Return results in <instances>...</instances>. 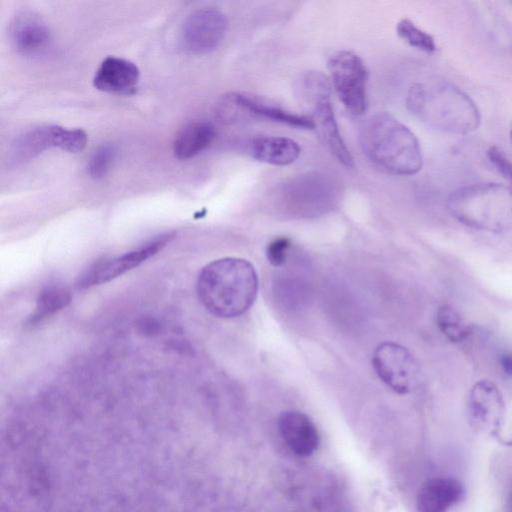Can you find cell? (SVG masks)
<instances>
[{
    "instance_id": "cell-1",
    "label": "cell",
    "mask_w": 512,
    "mask_h": 512,
    "mask_svg": "<svg viewBox=\"0 0 512 512\" xmlns=\"http://www.w3.org/2000/svg\"><path fill=\"white\" fill-rule=\"evenodd\" d=\"M196 288L200 302L211 314L233 318L245 313L254 303L258 277L247 260L226 257L201 270Z\"/></svg>"
},
{
    "instance_id": "cell-2",
    "label": "cell",
    "mask_w": 512,
    "mask_h": 512,
    "mask_svg": "<svg viewBox=\"0 0 512 512\" xmlns=\"http://www.w3.org/2000/svg\"><path fill=\"white\" fill-rule=\"evenodd\" d=\"M360 143L367 158L391 174L413 175L422 167L416 136L390 114L379 113L369 118L361 128Z\"/></svg>"
},
{
    "instance_id": "cell-3",
    "label": "cell",
    "mask_w": 512,
    "mask_h": 512,
    "mask_svg": "<svg viewBox=\"0 0 512 512\" xmlns=\"http://www.w3.org/2000/svg\"><path fill=\"white\" fill-rule=\"evenodd\" d=\"M407 107L427 124L448 133L466 134L481 122L473 100L447 81L414 84L408 92Z\"/></svg>"
},
{
    "instance_id": "cell-4",
    "label": "cell",
    "mask_w": 512,
    "mask_h": 512,
    "mask_svg": "<svg viewBox=\"0 0 512 512\" xmlns=\"http://www.w3.org/2000/svg\"><path fill=\"white\" fill-rule=\"evenodd\" d=\"M448 207L470 226L503 229L512 223V190L499 183L465 186L450 195Z\"/></svg>"
},
{
    "instance_id": "cell-5",
    "label": "cell",
    "mask_w": 512,
    "mask_h": 512,
    "mask_svg": "<svg viewBox=\"0 0 512 512\" xmlns=\"http://www.w3.org/2000/svg\"><path fill=\"white\" fill-rule=\"evenodd\" d=\"M303 90L312 105V120L322 142L341 164L353 167V158L340 134L331 105L328 78L319 71H309L303 78Z\"/></svg>"
},
{
    "instance_id": "cell-6",
    "label": "cell",
    "mask_w": 512,
    "mask_h": 512,
    "mask_svg": "<svg viewBox=\"0 0 512 512\" xmlns=\"http://www.w3.org/2000/svg\"><path fill=\"white\" fill-rule=\"evenodd\" d=\"M215 116L226 125L247 118H261L289 126L313 129L312 118L285 110L276 104L246 93L230 92L222 95L215 104Z\"/></svg>"
},
{
    "instance_id": "cell-7",
    "label": "cell",
    "mask_w": 512,
    "mask_h": 512,
    "mask_svg": "<svg viewBox=\"0 0 512 512\" xmlns=\"http://www.w3.org/2000/svg\"><path fill=\"white\" fill-rule=\"evenodd\" d=\"M332 86L344 107L353 115H363L368 109V70L356 53L341 50L328 60Z\"/></svg>"
},
{
    "instance_id": "cell-8",
    "label": "cell",
    "mask_w": 512,
    "mask_h": 512,
    "mask_svg": "<svg viewBox=\"0 0 512 512\" xmlns=\"http://www.w3.org/2000/svg\"><path fill=\"white\" fill-rule=\"evenodd\" d=\"M275 188L277 200L303 210L326 209L335 203L340 192L337 180L319 171L295 176Z\"/></svg>"
},
{
    "instance_id": "cell-9",
    "label": "cell",
    "mask_w": 512,
    "mask_h": 512,
    "mask_svg": "<svg viewBox=\"0 0 512 512\" xmlns=\"http://www.w3.org/2000/svg\"><path fill=\"white\" fill-rule=\"evenodd\" d=\"M372 365L378 377L399 394L410 392L420 381V367L403 346L384 342L372 355Z\"/></svg>"
},
{
    "instance_id": "cell-10",
    "label": "cell",
    "mask_w": 512,
    "mask_h": 512,
    "mask_svg": "<svg viewBox=\"0 0 512 512\" xmlns=\"http://www.w3.org/2000/svg\"><path fill=\"white\" fill-rule=\"evenodd\" d=\"M228 27L226 15L215 8H201L184 20L179 42L183 51L203 55L215 50L223 41Z\"/></svg>"
},
{
    "instance_id": "cell-11",
    "label": "cell",
    "mask_w": 512,
    "mask_h": 512,
    "mask_svg": "<svg viewBox=\"0 0 512 512\" xmlns=\"http://www.w3.org/2000/svg\"><path fill=\"white\" fill-rule=\"evenodd\" d=\"M174 236V232H167L122 255L97 260L81 276L78 286L88 288L126 273L161 251Z\"/></svg>"
},
{
    "instance_id": "cell-12",
    "label": "cell",
    "mask_w": 512,
    "mask_h": 512,
    "mask_svg": "<svg viewBox=\"0 0 512 512\" xmlns=\"http://www.w3.org/2000/svg\"><path fill=\"white\" fill-rule=\"evenodd\" d=\"M9 37L13 48L22 56L39 58L52 46V35L46 23L32 12H20L12 20Z\"/></svg>"
},
{
    "instance_id": "cell-13",
    "label": "cell",
    "mask_w": 512,
    "mask_h": 512,
    "mask_svg": "<svg viewBox=\"0 0 512 512\" xmlns=\"http://www.w3.org/2000/svg\"><path fill=\"white\" fill-rule=\"evenodd\" d=\"M140 79V71L133 62L115 56L106 57L93 77L96 89L111 93L130 95L135 93Z\"/></svg>"
},
{
    "instance_id": "cell-14",
    "label": "cell",
    "mask_w": 512,
    "mask_h": 512,
    "mask_svg": "<svg viewBox=\"0 0 512 512\" xmlns=\"http://www.w3.org/2000/svg\"><path fill=\"white\" fill-rule=\"evenodd\" d=\"M278 428L287 446L298 456H310L319 446L316 426L300 411L283 412L278 419Z\"/></svg>"
},
{
    "instance_id": "cell-15",
    "label": "cell",
    "mask_w": 512,
    "mask_h": 512,
    "mask_svg": "<svg viewBox=\"0 0 512 512\" xmlns=\"http://www.w3.org/2000/svg\"><path fill=\"white\" fill-rule=\"evenodd\" d=\"M464 485L453 477H435L426 481L417 494V512H448L463 500Z\"/></svg>"
},
{
    "instance_id": "cell-16",
    "label": "cell",
    "mask_w": 512,
    "mask_h": 512,
    "mask_svg": "<svg viewBox=\"0 0 512 512\" xmlns=\"http://www.w3.org/2000/svg\"><path fill=\"white\" fill-rule=\"evenodd\" d=\"M57 125L35 127L18 136L8 150L10 166L25 164L46 150L56 148Z\"/></svg>"
},
{
    "instance_id": "cell-17",
    "label": "cell",
    "mask_w": 512,
    "mask_h": 512,
    "mask_svg": "<svg viewBox=\"0 0 512 512\" xmlns=\"http://www.w3.org/2000/svg\"><path fill=\"white\" fill-rule=\"evenodd\" d=\"M470 412L473 420L497 436L504 401L497 387L489 382L478 383L471 391Z\"/></svg>"
},
{
    "instance_id": "cell-18",
    "label": "cell",
    "mask_w": 512,
    "mask_h": 512,
    "mask_svg": "<svg viewBox=\"0 0 512 512\" xmlns=\"http://www.w3.org/2000/svg\"><path fill=\"white\" fill-rule=\"evenodd\" d=\"M249 152L260 162L287 166L298 159L301 148L295 140L288 137L260 136L250 142Z\"/></svg>"
},
{
    "instance_id": "cell-19",
    "label": "cell",
    "mask_w": 512,
    "mask_h": 512,
    "mask_svg": "<svg viewBox=\"0 0 512 512\" xmlns=\"http://www.w3.org/2000/svg\"><path fill=\"white\" fill-rule=\"evenodd\" d=\"M216 136L215 127L207 121H193L175 136L173 153L180 160H187L207 149Z\"/></svg>"
},
{
    "instance_id": "cell-20",
    "label": "cell",
    "mask_w": 512,
    "mask_h": 512,
    "mask_svg": "<svg viewBox=\"0 0 512 512\" xmlns=\"http://www.w3.org/2000/svg\"><path fill=\"white\" fill-rule=\"evenodd\" d=\"M71 299L67 288L51 285L44 288L38 295L34 311L28 318L29 325L38 324L64 308Z\"/></svg>"
},
{
    "instance_id": "cell-21",
    "label": "cell",
    "mask_w": 512,
    "mask_h": 512,
    "mask_svg": "<svg viewBox=\"0 0 512 512\" xmlns=\"http://www.w3.org/2000/svg\"><path fill=\"white\" fill-rule=\"evenodd\" d=\"M396 31L398 36L412 47L427 53H433L436 50V44L433 37L417 27L409 19H401L397 23Z\"/></svg>"
},
{
    "instance_id": "cell-22",
    "label": "cell",
    "mask_w": 512,
    "mask_h": 512,
    "mask_svg": "<svg viewBox=\"0 0 512 512\" xmlns=\"http://www.w3.org/2000/svg\"><path fill=\"white\" fill-rule=\"evenodd\" d=\"M116 155L115 145L103 144L99 146L87 163V173L94 179L103 178L113 165Z\"/></svg>"
},
{
    "instance_id": "cell-23",
    "label": "cell",
    "mask_w": 512,
    "mask_h": 512,
    "mask_svg": "<svg viewBox=\"0 0 512 512\" xmlns=\"http://www.w3.org/2000/svg\"><path fill=\"white\" fill-rule=\"evenodd\" d=\"M437 323L442 333L452 341H462L466 336V327L460 315L451 307H441L437 314Z\"/></svg>"
},
{
    "instance_id": "cell-24",
    "label": "cell",
    "mask_w": 512,
    "mask_h": 512,
    "mask_svg": "<svg viewBox=\"0 0 512 512\" xmlns=\"http://www.w3.org/2000/svg\"><path fill=\"white\" fill-rule=\"evenodd\" d=\"M87 134L82 129H69L57 125L56 148L70 153L82 151L87 144Z\"/></svg>"
},
{
    "instance_id": "cell-25",
    "label": "cell",
    "mask_w": 512,
    "mask_h": 512,
    "mask_svg": "<svg viewBox=\"0 0 512 512\" xmlns=\"http://www.w3.org/2000/svg\"><path fill=\"white\" fill-rule=\"evenodd\" d=\"M290 247V239L287 237H278L273 239L266 248V257L273 266H281L287 257Z\"/></svg>"
},
{
    "instance_id": "cell-26",
    "label": "cell",
    "mask_w": 512,
    "mask_h": 512,
    "mask_svg": "<svg viewBox=\"0 0 512 512\" xmlns=\"http://www.w3.org/2000/svg\"><path fill=\"white\" fill-rule=\"evenodd\" d=\"M487 156L500 174L512 184V162L507 156L495 146L488 149Z\"/></svg>"
},
{
    "instance_id": "cell-27",
    "label": "cell",
    "mask_w": 512,
    "mask_h": 512,
    "mask_svg": "<svg viewBox=\"0 0 512 512\" xmlns=\"http://www.w3.org/2000/svg\"><path fill=\"white\" fill-rule=\"evenodd\" d=\"M501 366L506 374L512 375V353H506L501 357Z\"/></svg>"
},
{
    "instance_id": "cell-28",
    "label": "cell",
    "mask_w": 512,
    "mask_h": 512,
    "mask_svg": "<svg viewBox=\"0 0 512 512\" xmlns=\"http://www.w3.org/2000/svg\"><path fill=\"white\" fill-rule=\"evenodd\" d=\"M510 136H511V140H512V127H511V130H510Z\"/></svg>"
},
{
    "instance_id": "cell-29",
    "label": "cell",
    "mask_w": 512,
    "mask_h": 512,
    "mask_svg": "<svg viewBox=\"0 0 512 512\" xmlns=\"http://www.w3.org/2000/svg\"><path fill=\"white\" fill-rule=\"evenodd\" d=\"M511 509H512V496H511Z\"/></svg>"
}]
</instances>
